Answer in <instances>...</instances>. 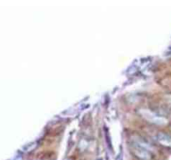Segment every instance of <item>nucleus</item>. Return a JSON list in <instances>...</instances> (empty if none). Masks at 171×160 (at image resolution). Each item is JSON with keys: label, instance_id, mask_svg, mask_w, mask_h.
I'll use <instances>...</instances> for the list:
<instances>
[{"label": "nucleus", "instance_id": "nucleus-1", "mask_svg": "<svg viewBox=\"0 0 171 160\" xmlns=\"http://www.w3.org/2000/svg\"><path fill=\"white\" fill-rule=\"evenodd\" d=\"M141 114L144 116L145 118H147V119L149 120V121H152V122H154V123H160V118L158 117H156V116H154L152 113H150V111L148 110H144V111H142L141 112Z\"/></svg>", "mask_w": 171, "mask_h": 160}, {"label": "nucleus", "instance_id": "nucleus-2", "mask_svg": "<svg viewBox=\"0 0 171 160\" xmlns=\"http://www.w3.org/2000/svg\"><path fill=\"white\" fill-rule=\"evenodd\" d=\"M135 152L139 157L142 158H150V154H148L146 149L140 148L137 145H136V147H135Z\"/></svg>", "mask_w": 171, "mask_h": 160}, {"label": "nucleus", "instance_id": "nucleus-3", "mask_svg": "<svg viewBox=\"0 0 171 160\" xmlns=\"http://www.w3.org/2000/svg\"><path fill=\"white\" fill-rule=\"evenodd\" d=\"M14 160H21V158H16V159Z\"/></svg>", "mask_w": 171, "mask_h": 160}]
</instances>
